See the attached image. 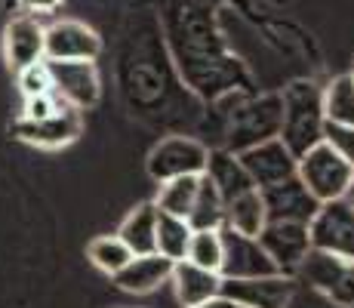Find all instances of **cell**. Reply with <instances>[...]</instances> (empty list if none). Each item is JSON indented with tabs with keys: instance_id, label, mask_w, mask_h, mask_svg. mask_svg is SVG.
<instances>
[{
	"instance_id": "cell-17",
	"label": "cell",
	"mask_w": 354,
	"mask_h": 308,
	"mask_svg": "<svg viewBox=\"0 0 354 308\" xmlns=\"http://www.w3.org/2000/svg\"><path fill=\"white\" fill-rule=\"evenodd\" d=\"M169 284L176 290V299H179L182 308H197L209 299L222 296V275L219 271H207L197 269L192 262H176L173 275H169Z\"/></svg>"
},
{
	"instance_id": "cell-10",
	"label": "cell",
	"mask_w": 354,
	"mask_h": 308,
	"mask_svg": "<svg viewBox=\"0 0 354 308\" xmlns=\"http://www.w3.org/2000/svg\"><path fill=\"white\" fill-rule=\"evenodd\" d=\"M292 293H296V280L290 275H265L243 280L222 278V296L241 308H290Z\"/></svg>"
},
{
	"instance_id": "cell-8",
	"label": "cell",
	"mask_w": 354,
	"mask_h": 308,
	"mask_svg": "<svg viewBox=\"0 0 354 308\" xmlns=\"http://www.w3.org/2000/svg\"><path fill=\"white\" fill-rule=\"evenodd\" d=\"M102 50L99 34L77 19H59L44 31L46 62H96Z\"/></svg>"
},
{
	"instance_id": "cell-14",
	"label": "cell",
	"mask_w": 354,
	"mask_h": 308,
	"mask_svg": "<svg viewBox=\"0 0 354 308\" xmlns=\"http://www.w3.org/2000/svg\"><path fill=\"white\" fill-rule=\"evenodd\" d=\"M237 157H241L250 182H253L259 191L296 176V154H292L281 139H271L256 148H247V152H241Z\"/></svg>"
},
{
	"instance_id": "cell-21",
	"label": "cell",
	"mask_w": 354,
	"mask_h": 308,
	"mask_svg": "<svg viewBox=\"0 0 354 308\" xmlns=\"http://www.w3.org/2000/svg\"><path fill=\"white\" fill-rule=\"evenodd\" d=\"M268 216H265V203H262V191L253 188L247 194L234 197L231 203H225V225L241 235L259 237V231L265 228Z\"/></svg>"
},
{
	"instance_id": "cell-31",
	"label": "cell",
	"mask_w": 354,
	"mask_h": 308,
	"mask_svg": "<svg viewBox=\"0 0 354 308\" xmlns=\"http://www.w3.org/2000/svg\"><path fill=\"white\" fill-rule=\"evenodd\" d=\"M25 3H28L31 10H56L59 0H25Z\"/></svg>"
},
{
	"instance_id": "cell-16",
	"label": "cell",
	"mask_w": 354,
	"mask_h": 308,
	"mask_svg": "<svg viewBox=\"0 0 354 308\" xmlns=\"http://www.w3.org/2000/svg\"><path fill=\"white\" fill-rule=\"evenodd\" d=\"M173 265L169 259H163L160 253H145V256H133L124 269L114 275V284L124 293H133V296H145V293L160 290L163 284H169V275H173Z\"/></svg>"
},
{
	"instance_id": "cell-2",
	"label": "cell",
	"mask_w": 354,
	"mask_h": 308,
	"mask_svg": "<svg viewBox=\"0 0 354 308\" xmlns=\"http://www.w3.org/2000/svg\"><path fill=\"white\" fill-rule=\"evenodd\" d=\"M283 118L277 139L290 148L296 157H302L308 148L324 142V87L311 80H292L281 93Z\"/></svg>"
},
{
	"instance_id": "cell-1",
	"label": "cell",
	"mask_w": 354,
	"mask_h": 308,
	"mask_svg": "<svg viewBox=\"0 0 354 308\" xmlns=\"http://www.w3.org/2000/svg\"><path fill=\"white\" fill-rule=\"evenodd\" d=\"M281 118H283V105L277 93L253 96V99L234 96L231 108L225 111V129H222L219 148H225L231 154H241L247 148L277 139L281 136Z\"/></svg>"
},
{
	"instance_id": "cell-32",
	"label": "cell",
	"mask_w": 354,
	"mask_h": 308,
	"mask_svg": "<svg viewBox=\"0 0 354 308\" xmlns=\"http://www.w3.org/2000/svg\"><path fill=\"white\" fill-rule=\"evenodd\" d=\"M348 197H351V201H354V185H351V191H348Z\"/></svg>"
},
{
	"instance_id": "cell-4",
	"label": "cell",
	"mask_w": 354,
	"mask_h": 308,
	"mask_svg": "<svg viewBox=\"0 0 354 308\" xmlns=\"http://www.w3.org/2000/svg\"><path fill=\"white\" fill-rule=\"evenodd\" d=\"M209 148L201 139L185 133H169L148 154V176L154 182L182 179V176H203Z\"/></svg>"
},
{
	"instance_id": "cell-29",
	"label": "cell",
	"mask_w": 354,
	"mask_h": 308,
	"mask_svg": "<svg viewBox=\"0 0 354 308\" xmlns=\"http://www.w3.org/2000/svg\"><path fill=\"white\" fill-rule=\"evenodd\" d=\"M59 108H65V105L53 93L50 96H34V99L22 102V114H19V120H44V118H50V114H56Z\"/></svg>"
},
{
	"instance_id": "cell-11",
	"label": "cell",
	"mask_w": 354,
	"mask_h": 308,
	"mask_svg": "<svg viewBox=\"0 0 354 308\" xmlns=\"http://www.w3.org/2000/svg\"><path fill=\"white\" fill-rule=\"evenodd\" d=\"M259 244L268 253V259L274 262V269L281 275H296V269L302 265V259L311 250L308 225L299 222H265V228L259 231Z\"/></svg>"
},
{
	"instance_id": "cell-23",
	"label": "cell",
	"mask_w": 354,
	"mask_h": 308,
	"mask_svg": "<svg viewBox=\"0 0 354 308\" xmlns=\"http://www.w3.org/2000/svg\"><path fill=\"white\" fill-rule=\"evenodd\" d=\"M197 185H201V176H182V179L160 182V191H158V197H154V207H158V213L185 219L188 213H192Z\"/></svg>"
},
{
	"instance_id": "cell-15",
	"label": "cell",
	"mask_w": 354,
	"mask_h": 308,
	"mask_svg": "<svg viewBox=\"0 0 354 308\" xmlns=\"http://www.w3.org/2000/svg\"><path fill=\"white\" fill-rule=\"evenodd\" d=\"M44 31L46 25H40L34 16H19L6 25L3 31V53L12 71H22L25 65L44 59Z\"/></svg>"
},
{
	"instance_id": "cell-18",
	"label": "cell",
	"mask_w": 354,
	"mask_h": 308,
	"mask_svg": "<svg viewBox=\"0 0 354 308\" xmlns=\"http://www.w3.org/2000/svg\"><path fill=\"white\" fill-rule=\"evenodd\" d=\"M203 176L213 182V188L219 191V197L225 203H231L234 197H241V194H247V191L256 188V185L250 182L247 170H243L241 157L225 152V148H209L207 170H203Z\"/></svg>"
},
{
	"instance_id": "cell-25",
	"label": "cell",
	"mask_w": 354,
	"mask_h": 308,
	"mask_svg": "<svg viewBox=\"0 0 354 308\" xmlns=\"http://www.w3.org/2000/svg\"><path fill=\"white\" fill-rule=\"evenodd\" d=\"M86 256H90V262L96 265L99 271H105L108 278H114L129 259H133V253L127 250V244L120 241L118 235H102V237H96V241H90Z\"/></svg>"
},
{
	"instance_id": "cell-20",
	"label": "cell",
	"mask_w": 354,
	"mask_h": 308,
	"mask_svg": "<svg viewBox=\"0 0 354 308\" xmlns=\"http://www.w3.org/2000/svg\"><path fill=\"white\" fill-rule=\"evenodd\" d=\"M185 222L194 231H219L225 225V201L219 197V191L213 188V182L207 176H201L197 194L192 203V213L185 216Z\"/></svg>"
},
{
	"instance_id": "cell-19",
	"label": "cell",
	"mask_w": 354,
	"mask_h": 308,
	"mask_svg": "<svg viewBox=\"0 0 354 308\" xmlns=\"http://www.w3.org/2000/svg\"><path fill=\"white\" fill-rule=\"evenodd\" d=\"M118 237L127 244L133 256L154 253V237H158V207L154 203H139L118 228Z\"/></svg>"
},
{
	"instance_id": "cell-5",
	"label": "cell",
	"mask_w": 354,
	"mask_h": 308,
	"mask_svg": "<svg viewBox=\"0 0 354 308\" xmlns=\"http://www.w3.org/2000/svg\"><path fill=\"white\" fill-rule=\"evenodd\" d=\"M296 275L315 290H321L339 308H354V259H339L333 253L311 246Z\"/></svg>"
},
{
	"instance_id": "cell-30",
	"label": "cell",
	"mask_w": 354,
	"mask_h": 308,
	"mask_svg": "<svg viewBox=\"0 0 354 308\" xmlns=\"http://www.w3.org/2000/svg\"><path fill=\"white\" fill-rule=\"evenodd\" d=\"M197 308H241V305L231 302V299H225V296H216V299H209V302H203V305H197Z\"/></svg>"
},
{
	"instance_id": "cell-13",
	"label": "cell",
	"mask_w": 354,
	"mask_h": 308,
	"mask_svg": "<svg viewBox=\"0 0 354 308\" xmlns=\"http://www.w3.org/2000/svg\"><path fill=\"white\" fill-rule=\"evenodd\" d=\"M262 203H265V216L268 222H299L308 225L315 213L321 210V203L311 197V191L299 182V176L262 188Z\"/></svg>"
},
{
	"instance_id": "cell-27",
	"label": "cell",
	"mask_w": 354,
	"mask_h": 308,
	"mask_svg": "<svg viewBox=\"0 0 354 308\" xmlns=\"http://www.w3.org/2000/svg\"><path fill=\"white\" fill-rule=\"evenodd\" d=\"M19 90H22L25 99H34V96H50L53 93V74H50V62L40 59L34 65H25L19 71Z\"/></svg>"
},
{
	"instance_id": "cell-3",
	"label": "cell",
	"mask_w": 354,
	"mask_h": 308,
	"mask_svg": "<svg viewBox=\"0 0 354 308\" xmlns=\"http://www.w3.org/2000/svg\"><path fill=\"white\" fill-rule=\"evenodd\" d=\"M296 176L311 191L317 203H330L339 197H348L354 185V167L342 154H336L326 142L308 148L302 157H296Z\"/></svg>"
},
{
	"instance_id": "cell-6",
	"label": "cell",
	"mask_w": 354,
	"mask_h": 308,
	"mask_svg": "<svg viewBox=\"0 0 354 308\" xmlns=\"http://www.w3.org/2000/svg\"><path fill=\"white\" fill-rule=\"evenodd\" d=\"M308 237L315 250L333 253L339 259H354V201L351 197L321 203V210L308 222Z\"/></svg>"
},
{
	"instance_id": "cell-7",
	"label": "cell",
	"mask_w": 354,
	"mask_h": 308,
	"mask_svg": "<svg viewBox=\"0 0 354 308\" xmlns=\"http://www.w3.org/2000/svg\"><path fill=\"white\" fill-rule=\"evenodd\" d=\"M222 269L219 275L225 280H243V278H265V275H281L268 253L262 250L259 237L241 235V231L222 225Z\"/></svg>"
},
{
	"instance_id": "cell-33",
	"label": "cell",
	"mask_w": 354,
	"mask_h": 308,
	"mask_svg": "<svg viewBox=\"0 0 354 308\" xmlns=\"http://www.w3.org/2000/svg\"><path fill=\"white\" fill-rule=\"evenodd\" d=\"M351 78H354V68H351Z\"/></svg>"
},
{
	"instance_id": "cell-24",
	"label": "cell",
	"mask_w": 354,
	"mask_h": 308,
	"mask_svg": "<svg viewBox=\"0 0 354 308\" xmlns=\"http://www.w3.org/2000/svg\"><path fill=\"white\" fill-rule=\"evenodd\" d=\"M324 118L330 123L354 127V78L339 74L324 87Z\"/></svg>"
},
{
	"instance_id": "cell-28",
	"label": "cell",
	"mask_w": 354,
	"mask_h": 308,
	"mask_svg": "<svg viewBox=\"0 0 354 308\" xmlns=\"http://www.w3.org/2000/svg\"><path fill=\"white\" fill-rule=\"evenodd\" d=\"M324 142L333 148L336 154H342L345 161L354 167V127H345V123H324Z\"/></svg>"
},
{
	"instance_id": "cell-26",
	"label": "cell",
	"mask_w": 354,
	"mask_h": 308,
	"mask_svg": "<svg viewBox=\"0 0 354 308\" xmlns=\"http://www.w3.org/2000/svg\"><path fill=\"white\" fill-rule=\"evenodd\" d=\"M185 262L197 265V269H207V271H219L222 269V231H192Z\"/></svg>"
},
{
	"instance_id": "cell-12",
	"label": "cell",
	"mask_w": 354,
	"mask_h": 308,
	"mask_svg": "<svg viewBox=\"0 0 354 308\" xmlns=\"http://www.w3.org/2000/svg\"><path fill=\"white\" fill-rule=\"evenodd\" d=\"M84 133V114L77 108H59L44 120H16L12 136L34 148H65Z\"/></svg>"
},
{
	"instance_id": "cell-22",
	"label": "cell",
	"mask_w": 354,
	"mask_h": 308,
	"mask_svg": "<svg viewBox=\"0 0 354 308\" xmlns=\"http://www.w3.org/2000/svg\"><path fill=\"white\" fill-rule=\"evenodd\" d=\"M192 225L179 216L158 213V237H154V253H160L169 262H182L188 253V241H192Z\"/></svg>"
},
{
	"instance_id": "cell-9",
	"label": "cell",
	"mask_w": 354,
	"mask_h": 308,
	"mask_svg": "<svg viewBox=\"0 0 354 308\" xmlns=\"http://www.w3.org/2000/svg\"><path fill=\"white\" fill-rule=\"evenodd\" d=\"M53 74V96L62 105L86 111L99 102V71L96 62H50Z\"/></svg>"
}]
</instances>
